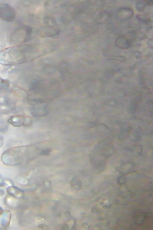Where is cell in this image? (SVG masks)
Returning a JSON list of instances; mask_svg holds the SVG:
<instances>
[{
	"label": "cell",
	"mask_w": 153,
	"mask_h": 230,
	"mask_svg": "<svg viewBox=\"0 0 153 230\" xmlns=\"http://www.w3.org/2000/svg\"><path fill=\"white\" fill-rule=\"evenodd\" d=\"M28 46L20 44L6 48L0 52V64L11 66L24 63L29 55Z\"/></svg>",
	"instance_id": "6da1fadb"
},
{
	"label": "cell",
	"mask_w": 153,
	"mask_h": 230,
	"mask_svg": "<svg viewBox=\"0 0 153 230\" xmlns=\"http://www.w3.org/2000/svg\"><path fill=\"white\" fill-rule=\"evenodd\" d=\"M111 207V205H104L103 206V208L104 209H108L109 208H110Z\"/></svg>",
	"instance_id": "52a82bcc"
},
{
	"label": "cell",
	"mask_w": 153,
	"mask_h": 230,
	"mask_svg": "<svg viewBox=\"0 0 153 230\" xmlns=\"http://www.w3.org/2000/svg\"><path fill=\"white\" fill-rule=\"evenodd\" d=\"M2 79L1 77H0V84L1 81L2 80Z\"/></svg>",
	"instance_id": "ba28073f"
},
{
	"label": "cell",
	"mask_w": 153,
	"mask_h": 230,
	"mask_svg": "<svg viewBox=\"0 0 153 230\" xmlns=\"http://www.w3.org/2000/svg\"><path fill=\"white\" fill-rule=\"evenodd\" d=\"M15 10L10 4L7 3H0V18L6 22L14 21L16 17Z\"/></svg>",
	"instance_id": "7a4b0ae2"
},
{
	"label": "cell",
	"mask_w": 153,
	"mask_h": 230,
	"mask_svg": "<svg viewBox=\"0 0 153 230\" xmlns=\"http://www.w3.org/2000/svg\"><path fill=\"white\" fill-rule=\"evenodd\" d=\"M10 124L15 127L22 126L28 127L32 124L31 119L29 116L23 115H13L10 116L7 119Z\"/></svg>",
	"instance_id": "3957f363"
},
{
	"label": "cell",
	"mask_w": 153,
	"mask_h": 230,
	"mask_svg": "<svg viewBox=\"0 0 153 230\" xmlns=\"http://www.w3.org/2000/svg\"><path fill=\"white\" fill-rule=\"evenodd\" d=\"M0 85L5 90H10V84L8 81L7 80L2 79L0 84Z\"/></svg>",
	"instance_id": "277c9868"
},
{
	"label": "cell",
	"mask_w": 153,
	"mask_h": 230,
	"mask_svg": "<svg viewBox=\"0 0 153 230\" xmlns=\"http://www.w3.org/2000/svg\"><path fill=\"white\" fill-rule=\"evenodd\" d=\"M52 150L49 148H48L45 149L41 151L40 153V155H47L50 154Z\"/></svg>",
	"instance_id": "5b68a950"
},
{
	"label": "cell",
	"mask_w": 153,
	"mask_h": 230,
	"mask_svg": "<svg viewBox=\"0 0 153 230\" xmlns=\"http://www.w3.org/2000/svg\"><path fill=\"white\" fill-rule=\"evenodd\" d=\"M4 137L1 135H0V148L2 146L4 143Z\"/></svg>",
	"instance_id": "8992f818"
}]
</instances>
